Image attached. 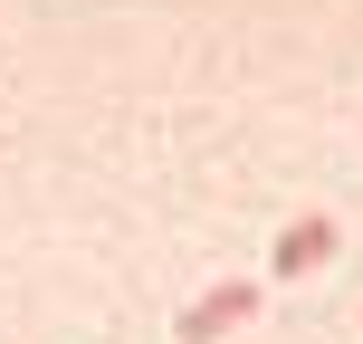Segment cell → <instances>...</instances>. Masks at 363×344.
<instances>
[{
    "label": "cell",
    "mask_w": 363,
    "mask_h": 344,
    "mask_svg": "<svg viewBox=\"0 0 363 344\" xmlns=\"http://www.w3.org/2000/svg\"><path fill=\"white\" fill-rule=\"evenodd\" d=\"M249 316H258V287L249 277H220V287H201L182 306V344H220L230 326H249Z\"/></svg>",
    "instance_id": "1"
},
{
    "label": "cell",
    "mask_w": 363,
    "mask_h": 344,
    "mask_svg": "<svg viewBox=\"0 0 363 344\" xmlns=\"http://www.w3.org/2000/svg\"><path fill=\"white\" fill-rule=\"evenodd\" d=\"M325 258H335V220L315 211V220H287V230H277L268 268H277V277H306V268H325Z\"/></svg>",
    "instance_id": "2"
}]
</instances>
